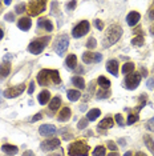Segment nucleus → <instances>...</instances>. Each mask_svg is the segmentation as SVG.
Here are the masks:
<instances>
[{
  "label": "nucleus",
  "mask_w": 154,
  "mask_h": 156,
  "mask_svg": "<svg viewBox=\"0 0 154 156\" xmlns=\"http://www.w3.org/2000/svg\"><path fill=\"white\" fill-rule=\"evenodd\" d=\"M76 5H77V2H68V3H66V8L71 9V11H72V9H75Z\"/></svg>",
  "instance_id": "a19ab883"
},
{
  "label": "nucleus",
  "mask_w": 154,
  "mask_h": 156,
  "mask_svg": "<svg viewBox=\"0 0 154 156\" xmlns=\"http://www.w3.org/2000/svg\"><path fill=\"white\" fill-rule=\"evenodd\" d=\"M23 156H36V155H35L32 151H29V150H28V151H25V152H24V154H23Z\"/></svg>",
  "instance_id": "49530a36"
},
{
  "label": "nucleus",
  "mask_w": 154,
  "mask_h": 156,
  "mask_svg": "<svg viewBox=\"0 0 154 156\" xmlns=\"http://www.w3.org/2000/svg\"><path fill=\"white\" fill-rule=\"evenodd\" d=\"M114 124V120L110 119V118H105L104 120H101V122L99 123V127L102 129H108V128H112Z\"/></svg>",
  "instance_id": "5701e85b"
},
{
  "label": "nucleus",
  "mask_w": 154,
  "mask_h": 156,
  "mask_svg": "<svg viewBox=\"0 0 154 156\" xmlns=\"http://www.w3.org/2000/svg\"><path fill=\"white\" fill-rule=\"evenodd\" d=\"M116 122L120 124L121 127L125 124V123H124V119H122V115H120V113H118V115H116Z\"/></svg>",
  "instance_id": "58836bf2"
},
{
  "label": "nucleus",
  "mask_w": 154,
  "mask_h": 156,
  "mask_svg": "<svg viewBox=\"0 0 154 156\" xmlns=\"http://www.w3.org/2000/svg\"><path fill=\"white\" fill-rule=\"evenodd\" d=\"M96 45H97L96 39H94V37H89L88 41H86V48H88V49H93V48H96Z\"/></svg>",
  "instance_id": "2f4dec72"
},
{
  "label": "nucleus",
  "mask_w": 154,
  "mask_h": 156,
  "mask_svg": "<svg viewBox=\"0 0 154 156\" xmlns=\"http://www.w3.org/2000/svg\"><path fill=\"white\" fill-rule=\"evenodd\" d=\"M15 9H16V13H23L25 11V4H24V3H19Z\"/></svg>",
  "instance_id": "c9c22d12"
},
{
  "label": "nucleus",
  "mask_w": 154,
  "mask_h": 156,
  "mask_svg": "<svg viewBox=\"0 0 154 156\" xmlns=\"http://www.w3.org/2000/svg\"><path fill=\"white\" fill-rule=\"evenodd\" d=\"M71 115H72V112H71V108H68V107H64L61 109V112L59 113V116H57V120L59 122H68L69 119H71Z\"/></svg>",
  "instance_id": "f3484780"
},
{
  "label": "nucleus",
  "mask_w": 154,
  "mask_h": 156,
  "mask_svg": "<svg viewBox=\"0 0 154 156\" xmlns=\"http://www.w3.org/2000/svg\"><path fill=\"white\" fill-rule=\"evenodd\" d=\"M122 73L124 75H129V73H132L133 71H134V63H130V62H128V63H125L124 66H122Z\"/></svg>",
  "instance_id": "a878e982"
},
{
  "label": "nucleus",
  "mask_w": 154,
  "mask_h": 156,
  "mask_svg": "<svg viewBox=\"0 0 154 156\" xmlns=\"http://www.w3.org/2000/svg\"><path fill=\"white\" fill-rule=\"evenodd\" d=\"M143 141H145L146 147H148L149 150H150V151H152L153 154H154V140H153L152 137L149 136V135H145V136H143Z\"/></svg>",
  "instance_id": "c85d7f7f"
},
{
  "label": "nucleus",
  "mask_w": 154,
  "mask_h": 156,
  "mask_svg": "<svg viewBox=\"0 0 154 156\" xmlns=\"http://www.w3.org/2000/svg\"><path fill=\"white\" fill-rule=\"evenodd\" d=\"M4 4H5V5H9V4H11V2H9V0H5Z\"/></svg>",
  "instance_id": "5fc2aeb1"
},
{
  "label": "nucleus",
  "mask_w": 154,
  "mask_h": 156,
  "mask_svg": "<svg viewBox=\"0 0 154 156\" xmlns=\"http://www.w3.org/2000/svg\"><path fill=\"white\" fill-rule=\"evenodd\" d=\"M56 127L52 126V124H43V126H40V128H38V132L40 135H43V136H51V135L56 133Z\"/></svg>",
  "instance_id": "f8f14e48"
},
{
  "label": "nucleus",
  "mask_w": 154,
  "mask_h": 156,
  "mask_svg": "<svg viewBox=\"0 0 154 156\" xmlns=\"http://www.w3.org/2000/svg\"><path fill=\"white\" fill-rule=\"evenodd\" d=\"M146 128H148V129H152V131H154V118H153L152 120H149L148 123H146Z\"/></svg>",
  "instance_id": "79ce46f5"
},
{
  "label": "nucleus",
  "mask_w": 154,
  "mask_h": 156,
  "mask_svg": "<svg viewBox=\"0 0 154 156\" xmlns=\"http://www.w3.org/2000/svg\"><path fill=\"white\" fill-rule=\"evenodd\" d=\"M0 96H3V95H2V92H0ZM0 103H2V101H0Z\"/></svg>",
  "instance_id": "bf43d9fd"
},
{
  "label": "nucleus",
  "mask_w": 154,
  "mask_h": 156,
  "mask_svg": "<svg viewBox=\"0 0 154 156\" xmlns=\"http://www.w3.org/2000/svg\"><path fill=\"white\" fill-rule=\"evenodd\" d=\"M122 36V28L121 26H118V24H113V26H110L108 28V31L105 32V36H104V43L102 45L105 48L110 47V45L116 44L118 41V39Z\"/></svg>",
  "instance_id": "f03ea898"
},
{
  "label": "nucleus",
  "mask_w": 154,
  "mask_h": 156,
  "mask_svg": "<svg viewBox=\"0 0 154 156\" xmlns=\"http://www.w3.org/2000/svg\"><path fill=\"white\" fill-rule=\"evenodd\" d=\"M109 156H120L117 154V152H112V154H109Z\"/></svg>",
  "instance_id": "3c124183"
},
{
  "label": "nucleus",
  "mask_w": 154,
  "mask_h": 156,
  "mask_svg": "<svg viewBox=\"0 0 154 156\" xmlns=\"http://www.w3.org/2000/svg\"><path fill=\"white\" fill-rule=\"evenodd\" d=\"M0 12H2V2H0Z\"/></svg>",
  "instance_id": "4d7b16f0"
},
{
  "label": "nucleus",
  "mask_w": 154,
  "mask_h": 156,
  "mask_svg": "<svg viewBox=\"0 0 154 156\" xmlns=\"http://www.w3.org/2000/svg\"><path fill=\"white\" fill-rule=\"evenodd\" d=\"M124 156H132V152L130 151H128V152H125V155Z\"/></svg>",
  "instance_id": "603ef678"
},
{
  "label": "nucleus",
  "mask_w": 154,
  "mask_h": 156,
  "mask_svg": "<svg viewBox=\"0 0 154 156\" xmlns=\"http://www.w3.org/2000/svg\"><path fill=\"white\" fill-rule=\"evenodd\" d=\"M47 7V2L44 0H35V2H29L28 4V12L31 16H37L45 9Z\"/></svg>",
  "instance_id": "39448f33"
},
{
  "label": "nucleus",
  "mask_w": 154,
  "mask_h": 156,
  "mask_svg": "<svg viewBox=\"0 0 154 156\" xmlns=\"http://www.w3.org/2000/svg\"><path fill=\"white\" fill-rule=\"evenodd\" d=\"M134 156H148L146 154H143V152H137V154H136Z\"/></svg>",
  "instance_id": "09e8293b"
},
{
  "label": "nucleus",
  "mask_w": 154,
  "mask_h": 156,
  "mask_svg": "<svg viewBox=\"0 0 154 156\" xmlns=\"http://www.w3.org/2000/svg\"><path fill=\"white\" fill-rule=\"evenodd\" d=\"M49 40H51V37H49V36H47V37L44 36V37L35 39L32 43L28 45V51H29L31 54H33V55L41 54V52H43V49L47 47L48 43H49Z\"/></svg>",
  "instance_id": "7ed1b4c3"
},
{
  "label": "nucleus",
  "mask_w": 154,
  "mask_h": 156,
  "mask_svg": "<svg viewBox=\"0 0 154 156\" xmlns=\"http://www.w3.org/2000/svg\"><path fill=\"white\" fill-rule=\"evenodd\" d=\"M52 81L53 84H60V73L56 69H41L37 75V83L41 86H48Z\"/></svg>",
  "instance_id": "f257e3e1"
},
{
  "label": "nucleus",
  "mask_w": 154,
  "mask_h": 156,
  "mask_svg": "<svg viewBox=\"0 0 154 156\" xmlns=\"http://www.w3.org/2000/svg\"><path fill=\"white\" fill-rule=\"evenodd\" d=\"M3 36H4V31L0 28V39H3Z\"/></svg>",
  "instance_id": "8fccbe9b"
},
{
  "label": "nucleus",
  "mask_w": 154,
  "mask_h": 156,
  "mask_svg": "<svg viewBox=\"0 0 154 156\" xmlns=\"http://www.w3.org/2000/svg\"><path fill=\"white\" fill-rule=\"evenodd\" d=\"M77 127H79L80 129H84V128H86V127H88V119H81L79 122V124H77Z\"/></svg>",
  "instance_id": "72a5a7b5"
},
{
  "label": "nucleus",
  "mask_w": 154,
  "mask_h": 156,
  "mask_svg": "<svg viewBox=\"0 0 154 156\" xmlns=\"http://www.w3.org/2000/svg\"><path fill=\"white\" fill-rule=\"evenodd\" d=\"M61 105V99L60 98H53L49 103V109L51 111H56V109H59Z\"/></svg>",
  "instance_id": "cd10ccee"
},
{
  "label": "nucleus",
  "mask_w": 154,
  "mask_h": 156,
  "mask_svg": "<svg viewBox=\"0 0 154 156\" xmlns=\"http://www.w3.org/2000/svg\"><path fill=\"white\" fill-rule=\"evenodd\" d=\"M24 90H25V86L24 84H19V86H16V87H11V88H8V90H5L4 91V98L7 99H13V98H17L19 95H22Z\"/></svg>",
  "instance_id": "1a4fd4ad"
},
{
  "label": "nucleus",
  "mask_w": 154,
  "mask_h": 156,
  "mask_svg": "<svg viewBox=\"0 0 154 156\" xmlns=\"http://www.w3.org/2000/svg\"><path fill=\"white\" fill-rule=\"evenodd\" d=\"M69 45V37L68 35H60L57 39H56V45H55V51L57 52L59 56H62L64 52L66 51Z\"/></svg>",
  "instance_id": "423d86ee"
},
{
  "label": "nucleus",
  "mask_w": 154,
  "mask_h": 156,
  "mask_svg": "<svg viewBox=\"0 0 154 156\" xmlns=\"http://www.w3.org/2000/svg\"><path fill=\"white\" fill-rule=\"evenodd\" d=\"M17 27L22 31H28L32 27V20H31L29 17H22V19L17 22Z\"/></svg>",
  "instance_id": "2eb2a0df"
},
{
  "label": "nucleus",
  "mask_w": 154,
  "mask_h": 156,
  "mask_svg": "<svg viewBox=\"0 0 154 156\" xmlns=\"http://www.w3.org/2000/svg\"><path fill=\"white\" fill-rule=\"evenodd\" d=\"M108 148L110 151H117V145H116L114 141H108Z\"/></svg>",
  "instance_id": "4c0bfd02"
},
{
  "label": "nucleus",
  "mask_w": 154,
  "mask_h": 156,
  "mask_svg": "<svg viewBox=\"0 0 154 156\" xmlns=\"http://www.w3.org/2000/svg\"><path fill=\"white\" fill-rule=\"evenodd\" d=\"M89 147L84 144L82 141H75L68 147V155L69 156H88Z\"/></svg>",
  "instance_id": "20e7f679"
},
{
  "label": "nucleus",
  "mask_w": 154,
  "mask_h": 156,
  "mask_svg": "<svg viewBox=\"0 0 154 156\" xmlns=\"http://www.w3.org/2000/svg\"><path fill=\"white\" fill-rule=\"evenodd\" d=\"M89 28H90V24H89L88 20H82V22H80L75 28H73V31H72V36H73V37H76V39L82 37L84 35L88 34Z\"/></svg>",
  "instance_id": "0eeeda50"
},
{
  "label": "nucleus",
  "mask_w": 154,
  "mask_h": 156,
  "mask_svg": "<svg viewBox=\"0 0 154 156\" xmlns=\"http://www.w3.org/2000/svg\"><path fill=\"white\" fill-rule=\"evenodd\" d=\"M150 34L154 35V27H150Z\"/></svg>",
  "instance_id": "864d4df0"
},
{
  "label": "nucleus",
  "mask_w": 154,
  "mask_h": 156,
  "mask_svg": "<svg viewBox=\"0 0 154 156\" xmlns=\"http://www.w3.org/2000/svg\"><path fill=\"white\" fill-rule=\"evenodd\" d=\"M94 26H96V28H99V30L101 31V30H104V24H102V22L101 20H94Z\"/></svg>",
  "instance_id": "ea45409f"
},
{
  "label": "nucleus",
  "mask_w": 154,
  "mask_h": 156,
  "mask_svg": "<svg viewBox=\"0 0 154 156\" xmlns=\"http://www.w3.org/2000/svg\"><path fill=\"white\" fill-rule=\"evenodd\" d=\"M72 83L73 86H76L79 90H82V88H85V81L81 76H73L72 77Z\"/></svg>",
  "instance_id": "393cba45"
},
{
  "label": "nucleus",
  "mask_w": 154,
  "mask_h": 156,
  "mask_svg": "<svg viewBox=\"0 0 154 156\" xmlns=\"http://www.w3.org/2000/svg\"><path fill=\"white\" fill-rule=\"evenodd\" d=\"M11 73V63L4 62L0 64V77H7Z\"/></svg>",
  "instance_id": "6ab92c4d"
},
{
  "label": "nucleus",
  "mask_w": 154,
  "mask_h": 156,
  "mask_svg": "<svg viewBox=\"0 0 154 156\" xmlns=\"http://www.w3.org/2000/svg\"><path fill=\"white\" fill-rule=\"evenodd\" d=\"M66 96L71 101H77L80 98H81V94H80L77 90H68L66 91Z\"/></svg>",
  "instance_id": "4be33fe9"
},
{
  "label": "nucleus",
  "mask_w": 154,
  "mask_h": 156,
  "mask_svg": "<svg viewBox=\"0 0 154 156\" xmlns=\"http://www.w3.org/2000/svg\"><path fill=\"white\" fill-rule=\"evenodd\" d=\"M146 86H148V88H153L154 87V79H149Z\"/></svg>",
  "instance_id": "c03bdc74"
},
{
  "label": "nucleus",
  "mask_w": 154,
  "mask_h": 156,
  "mask_svg": "<svg viewBox=\"0 0 154 156\" xmlns=\"http://www.w3.org/2000/svg\"><path fill=\"white\" fill-rule=\"evenodd\" d=\"M51 156H60V155H51Z\"/></svg>",
  "instance_id": "13d9d810"
},
{
  "label": "nucleus",
  "mask_w": 154,
  "mask_h": 156,
  "mask_svg": "<svg viewBox=\"0 0 154 156\" xmlns=\"http://www.w3.org/2000/svg\"><path fill=\"white\" fill-rule=\"evenodd\" d=\"M41 150L43 151H53L56 150V148H59L60 147V140L59 139H48V140H45L41 143Z\"/></svg>",
  "instance_id": "9d476101"
},
{
  "label": "nucleus",
  "mask_w": 154,
  "mask_h": 156,
  "mask_svg": "<svg viewBox=\"0 0 154 156\" xmlns=\"http://www.w3.org/2000/svg\"><path fill=\"white\" fill-rule=\"evenodd\" d=\"M138 120V116L136 115V113H130V115L128 116V124H133V123H136Z\"/></svg>",
  "instance_id": "f704fd0d"
},
{
  "label": "nucleus",
  "mask_w": 154,
  "mask_h": 156,
  "mask_svg": "<svg viewBox=\"0 0 154 156\" xmlns=\"http://www.w3.org/2000/svg\"><path fill=\"white\" fill-rule=\"evenodd\" d=\"M43 116H41V113H37V115H35L32 118V122H37V120H40Z\"/></svg>",
  "instance_id": "a18cd8bd"
},
{
  "label": "nucleus",
  "mask_w": 154,
  "mask_h": 156,
  "mask_svg": "<svg viewBox=\"0 0 154 156\" xmlns=\"http://www.w3.org/2000/svg\"><path fill=\"white\" fill-rule=\"evenodd\" d=\"M97 83H99V86L102 88V90H108V88L110 87V84H112L110 81L108 80L105 76H100V77H99V80H97Z\"/></svg>",
  "instance_id": "bb28decb"
},
{
  "label": "nucleus",
  "mask_w": 154,
  "mask_h": 156,
  "mask_svg": "<svg viewBox=\"0 0 154 156\" xmlns=\"http://www.w3.org/2000/svg\"><path fill=\"white\" fill-rule=\"evenodd\" d=\"M132 44L136 45V47H141V45H143V37H142V36H136V37H133Z\"/></svg>",
  "instance_id": "c756f323"
},
{
  "label": "nucleus",
  "mask_w": 154,
  "mask_h": 156,
  "mask_svg": "<svg viewBox=\"0 0 154 156\" xmlns=\"http://www.w3.org/2000/svg\"><path fill=\"white\" fill-rule=\"evenodd\" d=\"M102 59V55L101 54H93V52H85L82 55V60L84 63H88V64H92V63H99Z\"/></svg>",
  "instance_id": "9b49d317"
},
{
  "label": "nucleus",
  "mask_w": 154,
  "mask_h": 156,
  "mask_svg": "<svg viewBox=\"0 0 154 156\" xmlns=\"http://www.w3.org/2000/svg\"><path fill=\"white\" fill-rule=\"evenodd\" d=\"M35 91V81H32V83L29 84V88H28V94H33Z\"/></svg>",
  "instance_id": "37998d69"
},
{
  "label": "nucleus",
  "mask_w": 154,
  "mask_h": 156,
  "mask_svg": "<svg viewBox=\"0 0 154 156\" xmlns=\"http://www.w3.org/2000/svg\"><path fill=\"white\" fill-rule=\"evenodd\" d=\"M110 96V92L109 91H99L97 92V99H106V98H109Z\"/></svg>",
  "instance_id": "473e14b6"
},
{
  "label": "nucleus",
  "mask_w": 154,
  "mask_h": 156,
  "mask_svg": "<svg viewBox=\"0 0 154 156\" xmlns=\"http://www.w3.org/2000/svg\"><path fill=\"white\" fill-rule=\"evenodd\" d=\"M2 151L4 152V154L7 155H16L17 154V151H19V148L16 147V145H12V144H3V147H2Z\"/></svg>",
  "instance_id": "aec40b11"
},
{
  "label": "nucleus",
  "mask_w": 154,
  "mask_h": 156,
  "mask_svg": "<svg viewBox=\"0 0 154 156\" xmlns=\"http://www.w3.org/2000/svg\"><path fill=\"white\" fill-rule=\"evenodd\" d=\"M106 69L109 71L113 76H118V62L117 60H109L106 63Z\"/></svg>",
  "instance_id": "dca6fc26"
},
{
  "label": "nucleus",
  "mask_w": 154,
  "mask_h": 156,
  "mask_svg": "<svg viewBox=\"0 0 154 156\" xmlns=\"http://www.w3.org/2000/svg\"><path fill=\"white\" fill-rule=\"evenodd\" d=\"M149 17H150L152 20H154V8L150 9V12H149Z\"/></svg>",
  "instance_id": "de8ad7c7"
},
{
  "label": "nucleus",
  "mask_w": 154,
  "mask_h": 156,
  "mask_svg": "<svg viewBox=\"0 0 154 156\" xmlns=\"http://www.w3.org/2000/svg\"><path fill=\"white\" fill-rule=\"evenodd\" d=\"M37 27L38 28H43V30L48 31V32L53 31V24H52V22H51L49 19H47V17H41V19H38Z\"/></svg>",
  "instance_id": "ddd939ff"
},
{
  "label": "nucleus",
  "mask_w": 154,
  "mask_h": 156,
  "mask_svg": "<svg viewBox=\"0 0 154 156\" xmlns=\"http://www.w3.org/2000/svg\"><path fill=\"white\" fill-rule=\"evenodd\" d=\"M93 156H105V147L102 145L96 147V150L93 151Z\"/></svg>",
  "instance_id": "7c9ffc66"
},
{
  "label": "nucleus",
  "mask_w": 154,
  "mask_h": 156,
  "mask_svg": "<svg viewBox=\"0 0 154 156\" xmlns=\"http://www.w3.org/2000/svg\"><path fill=\"white\" fill-rule=\"evenodd\" d=\"M100 115H101L100 109L99 108H93V109H90V111L86 113V119H88V122H93V120H96Z\"/></svg>",
  "instance_id": "b1692460"
},
{
  "label": "nucleus",
  "mask_w": 154,
  "mask_h": 156,
  "mask_svg": "<svg viewBox=\"0 0 154 156\" xmlns=\"http://www.w3.org/2000/svg\"><path fill=\"white\" fill-rule=\"evenodd\" d=\"M120 144H121V145H125V140L121 139V140H120Z\"/></svg>",
  "instance_id": "6e6d98bb"
},
{
  "label": "nucleus",
  "mask_w": 154,
  "mask_h": 156,
  "mask_svg": "<svg viewBox=\"0 0 154 156\" xmlns=\"http://www.w3.org/2000/svg\"><path fill=\"white\" fill-rule=\"evenodd\" d=\"M4 20H7V22H13V20H15V13L13 12L7 13V15L4 16Z\"/></svg>",
  "instance_id": "e433bc0d"
},
{
  "label": "nucleus",
  "mask_w": 154,
  "mask_h": 156,
  "mask_svg": "<svg viewBox=\"0 0 154 156\" xmlns=\"http://www.w3.org/2000/svg\"><path fill=\"white\" fill-rule=\"evenodd\" d=\"M65 67L68 69H75L77 67V56L76 55H69L65 59Z\"/></svg>",
  "instance_id": "a211bd4d"
},
{
  "label": "nucleus",
  "mask_w": 154,
  "mask_h": 156,
  "mask_svg": "<svg viewBox=\"0 0 154 156\" xmlns=\"http://www.w3.org/2000/svg\"><path fill=\"white\" fill-rule=\"evenodd\" d=\"M49 99H51V92L48 90L41 91L40 95H38V103H40V104H43V105L47 104V103L49 101Z\"/></svg>",
  "instance_id": "412c9836"
},
{
  "label": "nucleus",
  "mask_w": 154,
  "mask_h": 156,
  "mask_svg": "<svg viewBox=\"0 0 154 156\" xmlns=\"http://www.w3.org/2000/svg\"><path fill=\"white\" fill-rule=\"evenodd\" d=\"M141 73H137V72H132L129 73L126 76V79H125V87L128 88V90H136V88L138 87L139 81H141Z\"/></svg>",
  "instance_id": "6e6552de"
},
{
  "label": "nucleus",
  "mask_w": 154,
  "mask_h": 156,
  "mask_svg": "<svg viewBox=\"0 0 154 156\" xmlns=\"http://www.w3.org/2000/svg\"><path fill=\"white\" fill-rule=\"evenodd\" d=\"M139 19H141V15H139L138 12L133 11V12H130V13H129V15L126 16V23H128L130 27H134L136 24L139 22Z\"/></svg>",
  "instance_id": "4468645a"
}]
</instances>
